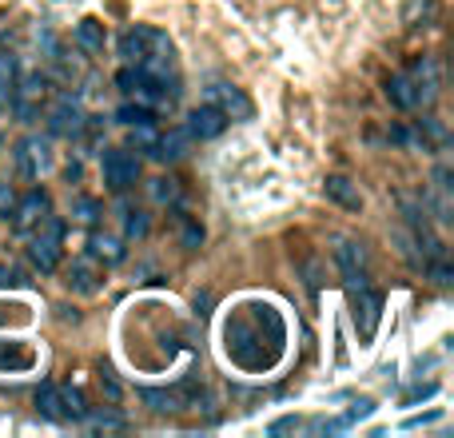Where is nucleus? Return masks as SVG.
Here are the masks:
<instances>
[{"label": "nucleus", "instance_id": "393cba45", "mask_svg": "<svg viewBox=\"0 0 454 438\" xmlns=\"http://www.w3.org/2000/svg\"><path fill=\"white\" fill-rule=\"evenodd\" d=\"M184 243H188V247H200V243H204V227L188 223V227H184Z\"/></svg>", "mask_w": 454, "mask_h": 438}, {"label": "nucleus", "instance_id": "9d476101", "mask_svg": "<svg viewBox=\"0 0 454 438\" xmlns=\"http://www.w3.org/2000/svg\"><path fill=\"white\" fill-rule=\"evenodd\" d=\"M44 212H48V192L44 188L24 192V196L12 204V227L16 231H28L32 223H40V215Z\"/></svg>", "mask_w": 454, "mask_h": 438}, {"label": "nucleus", "instance_id": "c756f323", "mask_svg": "<svg viewBox=\"0 0 454 438\" xmlns=\"http://www.w3.org/2000/svg\"><path fill=\"white\" fill-rule=\"evenodd\" d=\"M104 391H108V399H120V387H116V379H108V375H104Z\"/></svg>", "mask_w": 454, "mask_h": 438}, {"label": "nucleus", "instance_id": "5701e85b", "mask_svg": "<svg viewBox=\"0 0 454 438\" xmlns=\"http://www.w3.org/2000/svg\"><path fill=\"white\" fill-rule=\"evenodd\" d=\"M152 199H156V204H176L180 188H176L172 180H152Z\"/></svg>", "mask_w": 454, "mask_h": 438}, {"label": "nucleus", "instance_id": "9b49d317", "mask_svg": "<svg viewBox=\"0 0 454 438\" xmlns=\"http://www.w3.org/2000/svg\"><path fill=\"white\" fill-rule=\"evenodd\" d=\"M188 148H192V136H188V128H184V132L156 136V140H152V148H148V156L156 160V164H176V160L188 156Z\"/></svg>", "mask_w": 454, "mask_h": 438}, {"label": "nucleus", "instance_id": "7c9ffc66", "mask_svg": "<svg viewBox=\"0 0 454 438\" xmlns=\"http://www.w3.org/2000/svg\"><path fill=\"white\" fill-rule=\"evenodd\" d=\"M4 28H8V24H4V20H0V36H4Z\"/></svg>", "mask_w": 454, "mask_h": 438}, {"label": "nucleus", "instance_id": "ddd939ff", "mask_svg": "<svg viewBox=\"0 0 454 438\" xmlns=\"http://www.w3.org/2000/svg\"><path fill=\"white\" fill-rule=\"evenodd\" d=\"M323 192H327L331 204L347 207V212H363V192H359V184H351L347 176H327Z\"/></svg>", "mask_w": 454, "mask_h": 438}, {"label": "nucleus", "instance_id": "bb28decb", "mask_svg": "<svg viewBox=\"0 0 454 438\" xmlns=\"http://www.w3.org/2000/svg\"><path fill=\"white\" fill-rule=\"evenodd\" d=\"M12 283H20V271H16V267H4V263H0V287H12Z\"/></svg>", "mask_w": 454, "mask_h": 438}, {"label": "nucleus", "instance_id": "a878e982", "mask_svg": "<svg viewBox=\"0 0 454 438\" xmlns=\"http://www.w3.org/2000/svg\"><path fill=\"white\" fill-rule=\"evenodd\" d=\"M12 204H16L12 188H8V184H4V180H0V215H8V212H12Z\"/></svg>", "mask_w": 454, "mask_h": 438}, {"label": "nucleus", "instance_id": "423d86ee", "mask_svg": "<svg viewBox=\"0 0 454 438\" xmlns=\"http://www.w3.org/2000/svg\"><path fill=\"white\" fill-rule=\"evenodd\" d=\"M48 164H52V156H48V140L28 136V140L16 144V172H20L24 180H40V172H48Z\"/></svg>", "mask_w": 454, "mask_h": 438}, {"label": "nucleus", "instance_id": "aec40b11", "mask_svg": "<svg viewBox=\"0 0 454 438\" xmlns=\"http://www.w3.org/2000/svg\"><path fill=\"white\" fill-rule=\"evenodd\" d=\"M16 88V60L8 52H0V100H8Z\"/></svg>", "mask_w": 454, "mask_h": 438}, {"label": "nucleus", "instance_id": "c85d7f7f", "mask_svg": "<svg viewBox=\"0 0 454 438\" xmlns=\"http://www.w3.org/2000/svg\"><path fill=\"white\" fill-rule=\"evenodd\" d=\"M207 307H212V295L204 291V295H196V311H200V315H207Z\"/></svg>", "mask_w": 454, "mask_h": 438}, {"label": "nucleus", "instance_id": "0eeeda50", "mask_svg": "<svg viewBox=\"0 0 454 438\" xmlns=\"http://www.w3.org/2000/svg\"><path fill=\"white\" fill-rule=\"evenodd\" d=\"M355 295V323H359V335L371 339L379 331V319H383V295L371 287H359L351 291Z\"/></svg>", "mask_w": 454, "mask_h": 438}, {"label": "nucleus", "instance_id": "4be33fe9", "mask_svg": "<svg viewBox=\"0 0 454 438\" xmlns=\"http://www.w3.org/2000/svg\"><path fill=\"white\" fill-rule=\"evenodd\" d=\"M124 235H128V239H144V235H148V215H144V212H128L124 215Z\"/></svg>", "mask_w": 454, "mask_h": 438}, {"label": "nucleus", "instance_id": "20e7f679", "mask_svg": "<svg viewBox=\"0 0 454 438\" xmlns=\"http://www.w3.org/2000/svg\"><path fill=\"white\" fill-rule=\"evenodd\" d=\"M335 267L339 275H343L347 291H359V287H371V275H367V251H363V243L355 239H339L335 247Z\"/></svg>", "mask_w": 454, "mask_h": 438}, {"label": "nucleus", "instance_id": "dca6fc26", "mask_svg": "<svg viewBox=\"0 0 454 438\" xmlns=\"http://www.w3.org/2000/svg\"><path fill=\"white\" fill-rule=\"evenodd\" d=\"M36 411H40V418H48V423H64L60 387H56V383H40L36 387Z\"/></svg>", "mask_w": 454, "mask_h": 438}, {"label": "nucleus", "instance_id": "a211bd4d", "mask_svg": "<svg viewBox=\"0 0 454 438\" xmlns=\"http://www.w3.org/2000/svg\"><path fill=\"white\" fill-rule=\"evenodd\" d=\"M104 215V204L92 196H72V219H80V223H96V219Z\"/></svg>", "mask_w": 454, "mask_h": 438}, {"label": "nucleus", "instance_id": "f03ea898", "mask_svg": "<svg viewBox=\"0 0 454 438\" xmlns=\"http://www.w3.org/2000/svg\"><path fill=\"white\" fill-rule=\"evenodd\" d=\"M383 92L395 108L415 112L419 104H431L434 96H439V84H434V80H419V76H411V72H395V76L387 80Z\"/></svg>", "mask_w": 454, "mask_h": 438}, {"label": "nucleus", "instance_id": "6e6552de", "mask_svg": "<svg viewBox=\"0 0 454 438\" xmlns=\"http://www.w3.org/2000/svg\"><path fill=\"white\" fill-rule=\"evenodd\" d=\"M227 124H231V120H227L215 104H204V108H192L188 136H192V140H215V136H223Z\"/></svg>", "mask_w": 454, "mask_h": 438}, {"label": "nucleus", "instance_id": "cd10ccee", "mask_svg": "<svg viewBox=\"0 0 454 438\" xmlns=\"http://www.w3.org/2000/svg\"><path fill=\"white\" fill-rule=\"evenodd\" d=\"M295 426H299V418H279V423L267 426V434H283V431H295Z\"/></svg>", "mask_w": 454, "mask_h": 438}, {"label": "nucleus", "instance_id": "f8f14e48", "mask_svg": "<svg viewBox=\"0 0 454 438\" xmlns=\"http://www.w3.org/2000/svg\"><path fill=\"white\" fill-rule=\"evenodd\" d=\"M212 104L227 120H251V100L231 84H212Z\"/></svg>", "mask_w": 454, "mask_h": 438}, {"label": "nucleus", "instance_id": "b1692460", "mask_svg": "<svg viewBox=\"0 0 454 438\" xmlns=\"http://www.w3.org/2000/svg\"><path fill=\"white\" fill-rule=\"evenodd\" d=\"M84 418L92 426H108V431H120V426H124V418L120 415H84Z\"/></svg>", "mask_w": 454, "mask_h": 438}, {"label": "nucleus", "instance_id": "f257e3e1", "mask_svg": "<svg viewBox=\"0 0 454 438\" xmlns=\"http://www.w3.org/2000/svg\"><path fill=\"white\" fill-rule=\"evenodd\" d=\"M60 239H64V219L60 215H40V231L28 239V263L40 275H52L60 267Z\"/></svg>", "mask_w": 454, "mask_h": 438}, {"label": "nucleus", "instance_id": "2eb2a0df", "mask_svg": "<svg viewBox=\"0 0 454 438\" xmlns=\"http://www.w3.org/2000/svg\"><path fill=\"white\" fill-rule=\"evenodd\" d=\"M140 399H144V407H152L156 415H180V411H188L184 395L180 391H164V387H144Z\"/></svg>", "mask_w": 454, "mask_h": 438}, {"label": "nucleus", "instance_id": "f3484780", "mask_svg": "<svg viewBox=\"0 0 454 438\" xmlns=\"http://www.w3.org/2000/svg\"><path fill=\"white\" fill-rule=\"evenodd\" d=\"M104 40H108V32H104V24L100 20H80L76 24V44L84 48V52H104Z\"/></svg>", "mask_w": 454, "mask_h": 438}, {"label": "nucleus", "instance_id": "6ab92c4d", "mask_svg": "<svg viewBox=\"0 0 454 438\" xmlns=\"http://www.w3.org/2000/svg\"><path fill=\"white\" fill-rule=\"evenodd\" d=\"M116 120L128 128H140V124H152L156 120V112L148 108V104H124V108H116Z\"/></svg>", "mask_w": 454, "mask_h": 438}, {"label": "nucleus", "instance_id": "4468645a", "mask_svg": "<svg viewBox=\"0 0 454 438\" xmlns=\"http://www.w3.org/2000/svg\"><path fill=\"white\" fill-rule=\"evenodd\" d=\"M88 255L100 259V263H108V267H116V263H124V259H128V247L116 239V235L92 231V235H88Z\"/></svg>", "mask_w": 454, "mask_h": 438}, {"label": "nucleus", "instance_id": "7ed1b4c3", "mask_svg": "<svg viewBox=\"0 0 454 438\" xmlns=\"http://www.w3.org/2000/svg\"><path fill=\"white\" fill-rule=\"evenodd\" d=\"M100 176H104V188L128 192L140 184V160L124 148H104L100 152Z\"/></svg>", "mask_w": 454, "mask_h": 438}, {"label": "nucleus", "instance_id": "1a4fd4ad", "mask_svg": "<svg viewBox=\"0 0 454 438\" xmlns=\"http://www.w3.org/2000/svg\"><path fill=\"white\" fill-rule=\"evenodd\" d=\"M64 287L76 291V295H96L104 287V271L88 259H72L68 271H64Z\"/></svg>", "mask_w": 454, "mask_h": 438}, {"label": "nucleus", "instance_id": "39448f33", "mask_svg": "<svg viewBox=\"0 0 454 438\" xmlns=\"http://www.w3.org/2000/svg\"><path fill=\"white\" fill-rule=\"evenodd\" d=\"M84 128H88L84 108H80L72 96H60V100L52 104V112H48V132L60 136V140H76Z\"/></svg>", "mask_w": 454, "mask_h": 438}, {"label": "nucleus", "instance_id": "412c9836", "mask_svg": "<svg viewBox=\"0 0 454 438\" xmlns=\"http://www.w3.org/2000/svg\"><path fill=\"white\" fill-rule=\"evenodd\" d=\"M60 399H64V418H84L88 415V407H84V399H80L76 387H64Z\"/></svg>", "mask_w": 454, "mask_h": 438}]
</instances>
